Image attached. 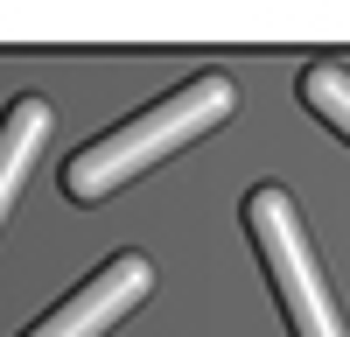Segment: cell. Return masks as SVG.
<instances>
[{"instance_id":"cell-1","label":"cell","mask_w":350,"mask_h":337,"mask_svg":"<svg viewBox=\"0 0 350 337\" xmlns=\"http://www.w3.org/2000/svg\"><path fill=\"white\" fill-rule=\"evenodd\" d=\"M231 105H239V84H231L224 71H203L189 77L183 92H168L161 105L133 112L126 127H112L98 140H84V148L64 162V197H77V204H98V197H112L120 183H133L140 168L168 162L175 148H189L196 134H211L231 120Z\"/></svg>"},{"instance_id":"cell-2","label":"cell","mask_w":350,"mask_h":337,"mask_svg":"<svg viewBox=\"0 0 350 337\" xmlns=\"http://www.w3.org/2000/svg\"><path fill=\"white\" fill-rule=\"evenodd\" d=\"M245 239H252L259 260H267L273 295L287 309V323H295V337H350L329 281H323V267H315V253H308V232L295 218V197H287L280 183H259L245 197Z\"/></svg>"},{"instance_id":"cell-3","label":"cell","mask_w":350,"mask_h":337,"mask_svg":"<svg viewBox=\"0 0 350 337\" xmlns=\"http://www.w3.org/2000/svg\"><path fill=\"white\" fill-rule=\"evenodd\" d=\"M148 288H154L148 253H120V260H105L92 281H77V288L56 302L42 323H28L21 337H105L120 316H133V309L148 302Z\"/></svg>"},{"instance_id":"cell-4","label":"cell","mask_w":350,"mask_h":337,"mask_svg":"<svg viewBox=\"0 0 350 337\" xmlns=\"http://www.w3.org/2000/svg\"><path fill=\"white\" fill-rule=\"evenodd\" d=\"M42 140H49V105L42 99H14L0 112V218L14 211V190H21V176H28Z\"/></svg>"},{"instance_id":"cell-5","label":"cell","mask_w":350,"mask_h":337,"mask_svg":"<svg viewBox=\"0 0 350 337\" xmlns=\"http://www.w3.org/2000/svg\"><path fill=\"white\" fill-rule=\"evenodd\" d=\"M301 105L350 140V71H343V64H308V71H301Z\"/></svg>"}]
</instances>
